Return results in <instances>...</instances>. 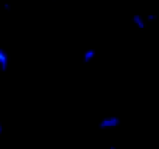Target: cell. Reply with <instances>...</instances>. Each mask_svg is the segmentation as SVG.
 <instances>
[{
    "label": "cell",
    "mask_w": 159,
    "mask_h": 149,
    "mask_svg": "<svg viewBox=\"0 0 159 149\" xmlns=\"http://www.w3.org/2000/svg\"><path fill=\"white\" fill-rule=\"evenodd\" d=\"M122 124V120L120 117L117 115H106L103 117L100 121H98V129L100 130H108V129H116Z\"/></svg>",
    "instance_id": "obj_1"
},
{
    "label": "cell",
    "mask_w": 159,
    "mask_h": 149,
    "mask_svg": "<svg viewBox=\"0 0 159 149\" xmlns=\"http://www.w3.org/2000/svg\"><path fill=\"white\" fill-rule=\"evenodd\" d=\"M10 68V54L5 48L0 47V71H8Z\"/></svg>",
    "instance_id": "obj_2"
},
{
    "label": "cell",
    "mask_w": 159,
    "mask_h": 149,
    "mask_svg": "<svg viewBox=\"0 0 159 149\" xmlns=\"http://www.w3.org/2000/svg\"><path fill=\"white\" fill-rule=\"evenodd\" d=\"M131 22H133V25L137 28V30H145L147 28V20H145V16L143 14H139V13H136V14H133L131 16Z\"/></svg>",
    "instance_id": "obj_3"
},
{
    "label": "cell",
    "mask_w": 159,
    "mask_h": 149,
    "mask_svg": "<svg viewBox=\"0 0 159 149\" xmlns=\"http://www.w3.org/2000/svg\"><path fill=\"white\" fill-rule=\"evenodd\" d=\"M95 57H97V50H94V48H88V50L83 53V62H84V64L92 62Z\"/></svg>",
    "instance_id": "obj_4"
},
{
    "label": "cell",
    "mask_w": 159,
    "mask_h": 149,
    "mask_svg": "<svg viewBox=\"0 0 159 149\" xmlns=\"http://www.w3.org/2000/svg\"><path fill=\"white\" fill-rule=\"evenodd\" d=\"M145 20H147V23L156 22V20H157V16H156L154 13H148V14H145Z\"/></svg>",
    "instance_id": "obj_5"
},
{
    "label": "cell",
    "mask_w": 159,
    "mask_h": 149,
    "mask_svg": "<svg viewBox=\"0 0 159 149\" xmlns=\"http://www.w3.org/2000/svg\"><path fill=\"white\" fill-rule=\"evenodd\" d=\"M3 10L5 11H11V5L10 3H3Z\"/></svg>",
    "instance_id": "obj_6"
},
{
    "label": "cell",
    "mask_w": 159,
    "mask_h": 149,
    "mask_svg": "<svg viewBox=\"0 0 159 149\" xmlns=\"http://www.w3.org/2000/svg\"><path fill=\"white\" fill-rule=\"evenodd\" d=\"M2 132H3V126H2V121H0V135H2Z\"/></svg>",
    "instance_id": "obj_7"
},
{
    "label": "cell",
    "mask_w": 159,
    "mask_h": 149,
    "mask_svg": "<svg viewBox=\"0 0 159 149\" xmlns=\"http://www.w3.org/2000/svg\"><path fill=\"white\" fill-rule=\"evenodd\" d=\"M109 149H117V147H116V146H111V147H109Z\"/></svg>",
    "instance_id": "obj_8"
}]
</instances>
